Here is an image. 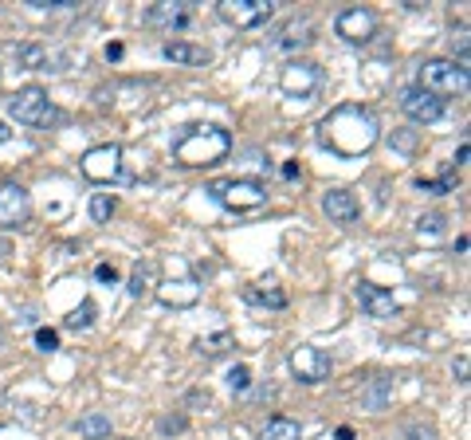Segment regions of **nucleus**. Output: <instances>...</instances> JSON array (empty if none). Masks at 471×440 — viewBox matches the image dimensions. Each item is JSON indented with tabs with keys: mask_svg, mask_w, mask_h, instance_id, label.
Returning a JSON list of instances; mask_svg holds the SVG:
<instances>
[{
	"mask_svg": "<svg viewBox=\"0 0 471 440\" xmlns=\"http://www.w3.org/2000/svg\"><path fill=\"white\" fill-rule=\"evenodd\" d=\"M318 138H323V146L330 149V154L361 157V154H369V149L378 146L381 126H378V118H373V111H366V106L342 103L323 118V122H318Z\"/></svg>",
	"mask_w": 471,
	"mask_h": 440,
	"instance_id": "nucleus-1",
	"label": "nucleus"
},
{
	"mask_svg": "<svg viewBox=\"0 0 471 440\" xmlns=\"http://www.w3.org/2000/svg\"><path fill=\"white\" fill-rule=\"evenodd\" d=\"M232 149V134L220 126H189L185 134L173 142V162L189 169H209L220 166Z\"/></svg>",
	"mask_w": 471,
	"mask_h": 440,
	"instance_id": "nucleus-2",
	"label": "nucleus"
},
{
	"mask_svg": "<svg viewBox=\"0 0 471 440\" xmlns=\"http://www.w3.org/2000/svg\"><path fill=\"white\" fill-rule=\"evenodd\" d=\"M8 114H13L20 126H31V130H48V126L63 122V111L48 99V91H40V87L16 91L13 99H8Z\"/></svg>",
	"mask_w": 471,
	"mask_h": 440,
	"instance_id": "nucleus-3",
	"label": "nucleus"
},
{
	"mask_svg": "<svg viewBox=\"0 0 471 440\" xmlns=\"http://www.w3.org/2000/svg\"><path fill=\"white\" fill-rule=\"evenodd\" d=\"M421 91L436 94V99H464L467 94V63L452 59H428L421 67Z\"/></svg>",
	"mask_w": 471,
	"mask_h": 440,
	"instance_id": "nucleus-4",
	"label": "nucleus"
},
{
	"mask_svg": "<svg viewBox=\"0 0 471 440\" xmlns=\"http://www.w3.org/2000/svg\"><path fill=\"white\" fill-rule=\"evenodd\" d=\"M212 201H220L232 212H252L267 205V185L255 177H228V181H212L209 185Z\"/></svg>",
	"mask_w": 471,
	"mask_h": 440,
	"instance_id": "nucleus-5",
	"label": "nucleus"
},
{
	"mask_svg": "<svg viewBox=\"0 0 471 440\" xmlns=\"http://www.w3.org/2000/svg\"><path fill=\"white\" fill-rule=\"evenodd\" d=\"M83 177L87 181H99V185H111V181L122 177V146H94L83 154Z\"/></svg>",
	"mask_w": 471,
	"mask_h": 440,
	"instance_id": "nucleus-6",
	"label": "nucleus"
},
{
	"mask_svg": "<svg viewBox=\"0 0 471 440\" xmlns=\"http://www.w3.org/2000/svg\"><path fill=\"white\" fill-rule=\"evenodd\" d=\"M217 13H220V20H228L232 28H260L271 20L275 4L271 0H220Z\"/></svg>",
	"mask_w": 471,
	"mask_h": 440,
	"instance_id": "nucleus-7",
	"label": "nucleus"
},
{
	"mask_svg": "<svg viewBox=\"0 0 471 440\" xmlns=\"http://www.w3.org/2000/svg\"><path fill=\"white\" fill-rule=\"evenodd\" d=\"M318 83H323V71H318V63H307V59H291L280 71V87L291 99H310L318 91Z\"/></svg>",
	"mask_w": 471,
	"mask_h": 440,
	"instance_id": "nucleus-8",
	"label": "nucleus"
},
{
	"mask_svg": "<svg viewBox=\"0 0 471 440\" xmlns=\"http://www.w3.org/2000/svg\"><path fill=\"white\" fill-rule=\"evenodd\" d=\"M291 370L303 385H323L330 378V370H334V362H330V354L318 350V346H295L291 350Z\"/></svg>",
	"mask_w": 471,
	"mask_h": 440,
	"instance_id": "nucleus-9",
	"label": "nucleus"
},
{
	"mask_svg": "<svg viewBox=\"0 0 471 440\" xmlns=\"http://www.w3.org/2000/svg\"><path fill=\"white\" fill-rule=\"evenodd\" d=\"M401 111L409 114L413 122L432 126V122H440V118H444L448 103L436 99V94H428V91H421V87H409V91H401Z\"/></svg>",
	"mask_w": 471,
	"mask_h": 440,
	"instance_id": "nucleus-10",
	"label": "nucleus"
},
{
	"mask_svg": "<svg viewBox=\"0 0 471 440\" xmlns=\"http://www.w3.org/2000/svg\"><path fill=\"white\" fill-rule=\"evenodd\" d=\"M334 28L346 44H369L373 31H378V16L369 8H346V13H338Z\"/></svg>",
	"mask_w": 471,
	"mask_h": 440,
	"instance_id": "nucleus-11",
	"label": "nucleus"
},
{
	"mask_svg": "<svg viewBox=\"0 0 471 440\" xmlns=\"http://www.w3.org/2000/svg\"><path fill=\"white\" fill-rule=\"evenodd\" d=\"M28 217H31L28 189L16 185V181H4L0 185V224H24Z\"/></svg>",
	"mask_w": 471,
	"mask_h": 440,
	"instance_id": "nucleus-12",
	"label": "nucleus"
},
{
	"mask_svg": "<svg viewBox=\"0 0 471 440\" xmlns=\"http://www.w3.org/2000/svg\"><path fill=\"white\" fill-rule=\"evenodd\" d=\"M189 16H192L189 4H181V0H162V4H149L142 20L149 28H185Z\"/></svg>",
	"mask_w": 471,
	"mask_h": 440,
	"instance_id": "nucleus-13",
	"label": "nucleus"
},
{
	"mask_svg": "<svg viewBox=\"0 0 471 440\" xmlns=\"http://www.w3.org/2000/svg\"><path fill=\"white\" fill-rule=\"evenodd\" d=\"M358 303L369 319H393L397 315V299H393L385 287L378 283H358Z\"/></svg>",
	"mask_w": 471,
	"mask_h": 440,
	"instance_id": "nucleus-14",
	"label": "nucleus"
},
{
	"mask_svg": "<svg viewBox=\"0 0 471 440\" xmlns=\"http://www.w3.org/2000/svg\"><path fill=\"white\" fill-rule=\"evenodd\" d=\"M323 212L330 220H338V224H353L361 217V209H358V197L353 193H346V189H330V193H323Z\"/></svg>",
	"mask_w": 471,
	"mask_h": 440,
	"instance_id": "nucleus-15",
	"label": "nucleus"
},
{
	"mask_svg": "<svg viewBox=\"0 0 471 440\" xmlns=\"http://www.w3.org/2000/svg\"><path fill=\"white\" fill-rule=\"evenodd\" d=\"M315 44V20H287L283 24V31L275 36V48L280 51H303V48H310Z\"/></svg>",
	"mask_w": 471,
	"mask_h": 440,
	"instance_id": "nucleus-16",
	"label": "nucleus"
},
{
	"mask_svg": "<svg viewBox=\"0 0 471 440\" xmlns=\"http://www.w3.org/2000/svg\"><path fill=\"white\" fill-rule=\"evenodd\" d=\"M157 295H162V303H169V307H192L200 299V287H197V279L192 275H185V279H169V283H162L157 287Z\"/></svg>",
	"mask_w": 471,
	"mask_h": 440,
	"instance_id": "nucleus-17",
	"label": "nucleus"
},
{
	"mask_svg": "<svg viewBox=\"0 0 471 440\" xmlns=\"http://www.w3.org/2000/svg\"><path fill=\"white\" fill-rule=\"evenodd\" d=\"M162 56L169 63H181V67H205V63H209V48L185 44V40H169V44L162 48Z\"/></svg>",
	"mask_w": 471,
	"mask_h": 440,
	"instance_id": "nucleus-18",
	"label": "nucleus"
},
{
	"mask_svg": "<svg viewBox=\"0 0 471 440\" xmlns=\"http://www.w3.org/2000/svg\"><path fill=\"white\" fill-rule=\"evenodd\" d=\"M154 275H157V267L154 260H142L134 267V275H130V283H126V292H130V299H146V295H154Z\"/></svg>",
	"mask_w": 471,
	"mask_h": 440,
	"instance_id": "nucleus-19",
	"label": "nucleus"
},
{
	"mask_svg": "<svg viewBox=\"0 0 471 440\" xmlns=\"http://www.w3.org/2000/svg\"><path fill=\"white\" fill-rule=\"evenodd\" d=\"M260 440H303V425L291 421V417H271L260 428Z\"/></svg>",
	"mask_w": 471,
	"mask_h": 440,
	"instance_id": "nucleus-20",
	"label": "nucleus"
},
{
	"mask_svg": "<svg viewBox=\"0 0 471 440\" xmlns=\"http://www.w3.org/2000/svg\"><path fill=\"white\" fill-rule=\"evenodd\" d=\"M75 433H79L83 440H106L111 436V417L106 413H87L75 421Z\"/></svg>",
	"mask_w": 471,
	"mask_h": 440,
	"instance_id": "nucleus-21",
	"label": "nucleus"
},
{
	"mask_svg": "<svg viewBox=\"0 0 471 440\" xmlns=\"http://www.w3.org/2000/svg\"><path fill=\"white\" fill-rule=\"evenodd\" d=\"M244 299H248V303H255V307H275V310H283L287 307V295L283 292H275V287H252V292H244Z\"/></svg>",
	"mask_w": 471,
	"mask_h": 440,
	"instance_id": "nucleus-22",
	"label": "nucleus"
},
{
	"mask_svg": "<svg viewBox=\"0 0 471 440\" xmlns=\"http://www.w3.org/2000/svg\"><path fill=\"white\" fill-rule=\"evenodd\" d=\"M16 63L20 67H48V51L44 48H36V44H24V48H16Z\"/></svg>",
	"mask_w": 471,
	"mask_h": 440,
	"instance_id": "nucleus-23",
	"label": "nucleus"
},
{
	"mask_svg": "<svg viewBox=\"0 0 471 440\" xmlns=\"http://www.w3.org/2000/svg\"><path fill=\"white\" fill-rule=\"evenodd\" d=\"M114 209H118V201L111 197V193H94V197H91V217L94 220H111L114 217Z\"/></svg>",
	"mask_w": 471,
	"mask_h": 440,
	"instance_id": "nucleus-24",
	"label": "nucleus"
},
{
	"mask_svg": "<svg viewBox=\"0 0 471 440\" xmlns=\"http://www.w3.org/2000/svg\"><path fill=\"white\" fill-rule=\"evenodd\" d=\"M91 319H94V303L87 299V303H83L79 310H71V315H67V327H71V330H87Z\"/></svg>",
	"mask_w": 471,
	"mask_h": 440,
	"instance_id": "nucleus-25",
	"label": "nucleus"
},
{
	"mask_svg": "<svg viewBox=\"0 0 471 440\" xmlns=\"http://www.w3.org/2000/svg\"><path fill=\"white\" fill-rule=\"evenodd\" d=\"M228 385H232L236 393H244V390H248V385H252V373H248V366H236V370L228 373Z\"/></svg>",
	"mask_w": 471,
	"mask_h": 440,
	"instance_id": "nucleus-26",
	"label": "nucleus"
},
{
	"mask_svg": "<svg viewBox=\"0 0 471 440\" xmlns=\"http://www.w3.org/2000/svg\"><path fill=\"white\" fill-rule=\"evenodd\" d=\"M440 229H444V217H440V212H428V217H421V236H424V232L436 236Z\"/></svg>",
	"mask_w": 471,
	"mask_h": 440,
	"instance_id": "nucleus-27",
	"label": "nucleus"
},
{
	"mask_svg": "<svg viewBox=\"0 0 471 440\" xmlns=\"http://www.w3.org/2000/svg\"><path fill=\"white\" fill-rule=\"evenodd\" d=\"M36 346L40 350H56L59 346V335H56V330H36Z\"/></svg>",
	"mask_w": 471,
	"mask_h": 440,
	"instance_id": "nucleus-28",
	"label": "nucleus"
},
{
	"mask_svg": "<svg viewBox=\"0 0 471 440\" xmlns=\"http://www.w3.org/2000/svg\"><path fill=\"white\" fill-rule=\"evenodd\" d=\"M94 279H99V283H118V272H114V267L111 264H99V267H94Z\"/></svg>",
	"mask_w": 471,
	"mask_h": 440,
	"instance_id": "nucleus-29",
	"label": "nucleus"
},
{
	"mask_svg": "<svg viewBox=\"0 0 471 440\" xmlns=\"http://www.w3.org/2000/svg\"><path fill=\"white\" fill-rule=\"evenodd\" d=\"M421 189L424 193H448V189H452V177H444V181H421Z\"/></svg>",
	"mask_w": 471,
	"mask_h": 440,
	"instance_id": "nucleus-30",
	"label": "nucleus"
},
{
	"mask_svg": "<svg viewBox=\"0 0 471 440\" xmlns=\"http://www.w3.org/2000/svg\"><path fill=\"white\" fill-rule=\"evenodd\" d=\"M185 425H189L185 417H165V421H162V433H181Z\"/></svg>",
	"mask_w": 471,
	"mask_h": 440,
	"instance_id": "nucleus-31",
	"label": "nucleus"
},
{
	"mask_svg": "<svg viewBox=\"0 0 471 440\" xmlns=\"http://www.w3.org/2000/svg\"><path fill=\"white\" fill-rule=\"evenodd\" d=\"M28 4H36V8H71L75 0H28Z\"/></svg>",
	"mask_w": 471,
	"mask_h": 440,
	"instance_id": "nucleus-32",
	"label": "nucleus"
},
{
	"mask_svg": "<svg viewBox=\"0 0 471 440\" xmlns=\"http://www.w3.org/2000/svg\"><path fill=\"white\" fill-rule=\"evenodd\" d=\"M456 378H459V382H467V358H459V362H456Z\"/></svg>",
	"mask_w": 471,
	"mask_h": 440,
	"instance_id": "nucleus-33",
	"label": "nucleus"
},
{
	"mask_svg": "<svg viewBox=\"0 0 471 440\" xmlns=\"http://www.w3.org/2000/svg\"><path fill=\"white\" fill-rule=\"evenodd\" d=\"M8 252H13V240H8V236H0V260H4Z\"/></svg>",
	"mask_w": 471,
	"mask_h": 440,
	"instance_id": "nucleus-34",
	"label": "nucleus"
},
{
	"mask_svg": "<svg viewBox=\"0 0 471 440\" xmlns=\"http://www.w3.org/2000/svg\"><path fill=\"white\" fill-rule=\"evenodd\" d=\"M106 59H122V44H111V48H106Z\"/></svg>",
	"mask_w": 471,
	"mask_h": 440,
	"instance_id": "nucleus-35",
	"label": "nucleus"
},
{
	"mask_svg": "<svg viewBox=\"0 0 471 440\" xmlns=\"http://www.w3.org/2000/svg\"><path fill=\"white\" fill-rule=\"evenodd\" d=\"M8 134H13V130H8V126L0 122V142H8Z\"/></svg>",
	"mask_w": 471,
	"mask_h": 440,
	"instance_id": "nucleus-36",
	"label": "nucleus"
},
{
	"mask_svg": "<svg viewBox=\"0 0 471 440\" xmlns=\"http://www.w3.org/2000/svg\"><path fill=\"white\" fill-rule=\"evenodd\" d=\"M0 346H4V327H0Z\"/></svg>",
	"mask_w": 471,
	"mask_h": 440,
	"instance_id": "nucleus-37",
	"label": "nucleus"
}]
</instances>
